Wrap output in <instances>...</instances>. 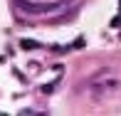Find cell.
<instances>
[{
    "label": "cell",
    "instance_id": "obj_2",
    "mask_svg": "<svg viewBox=\"0 0 121 116\" xmlns=\"http://www.w3.org/2000/svg\"><path fill=\"white\" fill-rule=\"evenodd\" d=\"M32 47H37L35 40H22V49H32Z\"/></svg>",
    "mask_w": 121,
    "mask_h": 116
},
{
    "label": "cell",
    "instance_id": "obj_1",
    "mask_svg": "<svg viewBox=\"0 0 121 116\" xmlns=\"http://www.w3.org/2000/svg\"><path fill=\"white\" fill-rule=\"evenodd\" d=\"M121 86V82L119 79H104V82H91V86H89V94H91V99H96V101H101L104 96H109V94H114Z\"/></svg>",
    "mask_w": 121,
    "mask_h": 116
},
{
    "label": "cell",
    "instance_id": "obj_3",
    "mask_svg": "<svg viewBox=\"0 0 121 116\" xmlns=\"http://www.w3.org/2000/svg\"><path fill=\"white\" fill-rule=\"evenodd\" d=\"M42 91L49 94V91H54V84H47V86H42Z\"/></svg>",
    "mask_w": 121,
    "mask_h": 116
}]
</instances>
